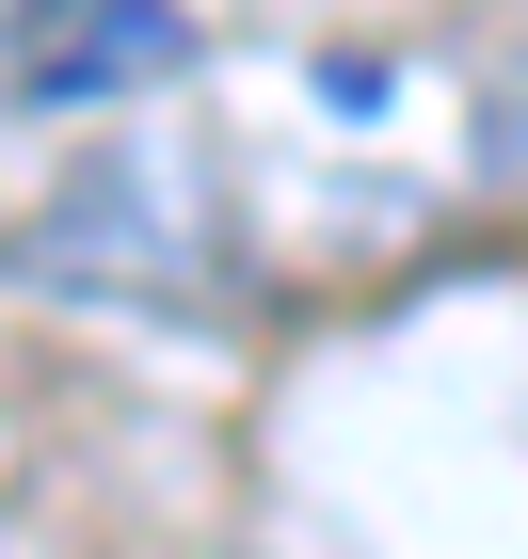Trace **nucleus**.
<instances>
[{
	"label": "nucleus",
	"instance_id": "f257e3e1",
	"mask_svg": "<svg viewBox=\"0 0 528 559\" xmlns=\"http://www.w3.org/2000/svg\"><path fill=\"white\" fill-rule=\"evenodd\" d=\"M16 272L33 288H81V304H209L240 272V224H224V160L209 144H96L33 224H16Z\"/></svg>",
	"mask_w": 528,
	"mask_h": 559
},
{
	"label": "nucleus",
	"instance_id": "f03ea898",
	"mask_svg": "<svg viewBox=\"0 0 528 559\" xmlns=\"http://www.w3.org/2000/svg\"><path fill=\"white\" fill-rule=\"evenodd\" d=\"M192 64V0H0V112H113Z\"/></svg>",
	"mask_w": 528,
	"mask_h": 559
}]
</instances>
